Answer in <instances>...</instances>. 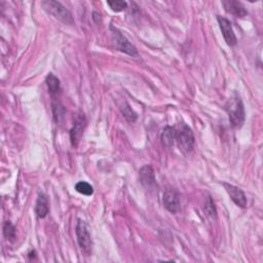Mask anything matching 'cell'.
I'll return each mask as SVG.
<instances>
[{
    "label": "cell",
    "mask_w": 263,
    "mask_h": 263,
    "mask_svg": "<svg viewBox=\"0 0 263 263\" xmlns=\"http://www.w3.org/2000/svg\"><path fill=\"white\" fill-rule=\"evenodd\" d=\"M75 190L77 193H79L80 195L83 196H87V197H91L94 194V188L91 184H89L86 181H80L78 183H76L75 185Z\"/></svg>",
    "instance_id": "e0dca14e"
},
{
    "label": "cell",
    "mask_w": 263,
    "mask_h": 263,
    "mask_svg": "<svg viewBox=\"0 0 263 263\" xmlns=\"http://www.w3.org/2000/svg\"><path fill=\"white\" fill-rule=\"evenodd\" d=\"M222 5L227 13L235 16L236 18H244L248 14L245 6L241 2L234 1V0H224L222 1Z\"/></svg>",
    "instance_id": "8fae6325"
},
{
    "label": "cell",
    "mask_w": 263,
    "mask_h": 263,
    "mask_svg": "<svg viewBox=\"0 0 263 263\" xmlns=\"http://www.w3.org/2000/svg\"><path fill=\"white\" fill-rule=\"evenodd\" d=\"M53 110H54V116L57 124H61L64 121V117L66 114V110L64 106L60 103L59 101L53 103Z\"/></svg>",
    "instance_id": "9a60e30c"
},
{
    "label": "cell",
    "mask_w": 263,
    "mask_h": 263,
    "mask_svg": "<svg viewBox=\"0 0 263 263\" xmlns=\"http://www.w3.org/2000/svg\"><path fill=\"white\" fill-rule=\"evenodd\" d=\"M107 4L110 6V8L115 11V13H119L127 8L128 3L123 0H113V1H107Z\"/></svg>",
    "instance_id": "ffe728a7"
},
{
    "label": "cell",
    "mask_w": 263,
    "mask_h": 263,
    "mask_svg": "<svg viewBox=\"0 0 263 263\" xmlns=\"http://www.w3.org/2000/svg\"><path fill=\"white\" fill-rule=\"evenodd\" d=\"M93 19L96 23H99V22H101V15L95 11V13H93Z\"/></svg>",
    "instance_id": "44dd1931"
},
{
    "label": "cell",
    "mask_w": 263,
    "mask_h": 263,
    "mask_svg": "<svg viewBox=\"0 0 263 263\" xmlns=\"http://www.w3.org/2000/svg\"><path fill=\"white\" fill-rule=\"evenodd\" d=\"M3 234L10 242H14L16 240V237H17L16 227L11 224L9 221H6L3 224Z\"/></svg>",
    "instance_id": "2e32d148"
},
{
    "label": "cell",
    "mask_w": 263,
    "mask_h": 263,
    "mask_svg": "<svg viewBox=\"0 0 263 263\" xmlns=\"http://www.w3.org/2000/svg\"><path fill=\"white\" fill-rule=\"evenodd\" d=\"M177 132L172 127H165L162 133V142L165 147H172L176 141Z\"/></svg>",
    "instance_id": "4fadbf2b"
},
{
    "label": "cell",
    "mask_w": 263,
    "mask_h": 263,
    "mask_svg": "<svg viewBox=\"0 0 263 263\" xmlns=\"http://www.w3.org/2000/svg\"><path fill=\"white\" fill-rule=\"evenodd\" d=\"M76 235H77L78 245L81 248V250L85 253L90 254L92 251V246H93L91 234H90L87 223L80 219L78 220L77 225H76Z\"/></svg>",
    "instance_id": "277c9868"
},
{
    "label": "cell",
    "mask_w": 263,
    "mask_h": 263,
    "mask_svg": "<svg viewBox=\"0 0 263 263\" xmlns=\"http://www.w3.org/2000/svg\"><path fill=\"white\" fill-rule=\"evenodd\" d=\"M45 82H46L47 89H49V92L53 97L54 96H57L60 93V91H61V87H60V80L53 73H50L46 76Z\"/></svg>",
    "instance_id": "5bb4252c"
},
{
    "label": "cell",
    "mask_w": 263,
    "mask_h": 263,
    "mask_svg": "<svg viewBox=\"0 0 263 263\" xmlns=\"http://www.w3.org/2000/svg\"><path fill=\"white\" fill-rule=\"evenodd\" d=\"M223 185H224L225 190L227 191V194H229V196L230 197L231 200L237 207L243 208V209L247 207V197L243 190L229 183H224Z\"/></svg>",
    "instance_id": "30bf717a"
},
{
    "label": "cell",
    "mask_w": 263,
    "mask_h": 263,
    "mask_svg": "<svg viewBox=\"0 0 263 263\" xmlns=\"http://www.w3.org/2000/svg\"><path fill=\"white\" fill-rule=\"evenodd\" d=\"M121 111L129 123H134L137 121L138 116H137L136 112L131 108V106L128 103H125V105L121 107Z\"/></svg>",
    "instance_id": "ac0fdd59"
},
{
    "label": "cell",
    "mask_w": 263,
    "mask_h": 263,
    "mask_svg": "<svg viewBox=\"0 0 263 263\" xmlns=\"http://www.w3.org/2000/svg\"><path fill=\"white\" fill-rule=\"evenodd\" d=\"M163 202L164 208L173 214H176L181 210L180 195L175 189L165 190L163 197Z\"/></svg>",
    "instance_id": "8992f818"
},
{
    "label": "cell",
    "mask_w": 263,
    "mask_h": 263,
    "mask_svg": "<svg viewBox=\"0 0 263 263\" xmlns=\"http://www.w3.org/2000/svg\"><path fill=\"white\" fill-rule=\"evenodd\" d=\"M111 30L113 32L114 35V39H115V45H116V49L118 51H121L131 57H139L138 51L136 47L132 44L125 36L122 34V32L117 30L114 27H111Z\"/></svg>",
    "instance_id": "5b68a950"
},
{
    "label": "cell",
    "mask_w": 263,
    "mask_h": 263,
    "mask_svg": "<svg viewBox=\"0 0 263 263\" xmlns=\"http://www.w3.org/2000/svg\"><path fill=\"white\" fill-rule=\"evenodd\" d=\"M87 127V119L82 113L78 114L75 118L72 129L70 131V140L73 147H77L78 143L83 135V131Z\"/></svg>",
    "instance_id": "52a82bcc"
},
{
    "label": "cell",
    "mask_w": 263,
    "mask_h": 263,
    "mask_svg": "<svg viewBox=\"0 0 263 263\" xmlns=\"http://www.w3.org/2000/svg\"><path fill=\"white\" fill-rule=\"evenodd\" d=\"M50 211V204H49V199H47V197L44 194H39L37 201H36V206H35V212L37 214L38 218H45L49 214Z\"/></svg>",
    "instance_id": "7c38bea8"
},
{
    "label": "cell",
    "mask_w": 263,
    "mask_h": 263,
    "mask_svg": "<svg viewBox=\"0 0 263 263\" xmlns=\"http://www.w3.org/2000/svg\"><path fill=\"white\" fill-rule=\"evenodd\" d=\"M176 141L180 150L187 154L193 151L195 146V135L194 132L188 126H183V128L177 132Z\"/></svg>",
    "instance_id": "3957f363"
},
{
    "label": "cell",
    "mask_w": 263,
    "mask_h": 263,
    "mask_svg": "<svg viewBox=\"0 0 263 263\" xmlns=\"http://www.w3.org/2000/svg\"><path fill=\"white\" fill-rule=\"evenodd\" d=\"M41 6L47 14L66 24V25H72L74 23L72 15L61 2L55 1V0H45V1L41 2Z\"/></svg>",
    "instance_id": "6da1fadb"
},
{
    "label": "cell",
    "mask_w": 263,
    "mask_h": 263,
    "mask_svg": "<svg viewBox=\"0 0 263 263\" xmlns=\"http://www.w3.org/2000/svg\"><path fill=\"white\" fill-rule=\"evenodd\" d=\"M139 178L141 184L147 190H153L157 187V179H155L154 171L151 165L142 166L139 171Z\"/></svg>",
    "instance_id": "ba28073f"
},
{
    "label": "cell",
    "mask_w": 263,
    "mask_h": 263,
    "mask_svg": "<svg viewBox=\"0 0 263 263\" xmlns=\"http://www.w3.org/2000/svg\"><path fill=\"white\" fill-rule=\"evenodd\" d=\"M217 21L219 23V26H220L222 35H223L224 40L226 41V43L229 44L230 46L235 45L237 42V39H236V36L233 32L231 23L227 19L220 17V16H217Z\"/></svg>",
    "instance_id": "9c48e42d"
},
{
    "label": "cell",
    "mask_w": 263,
    "mask_h": 263,
    "mask_svg": "<svg viewBox=\"0 0 263 263\" xmlns=\"http://www.w3.org/2000/svg\"><path fill=\"white\" fill-rule=\"evenodd\" d=\"M226 111L229 113L230 122L232 127L241 128L245 123V108L244 104L238 97L235 95L233 98H231L226 104Z\"/></svg>",
    "instance_id": "7a4b0ae2"
},
{
    "label": "cell",
    "mask_w": 263,
    "mask_h": 263,
    "mask_svg": "<svg viewBox=\"0 0 263 263\" xmlns=\"http://www.w3.org/2000/svg\"><path fill=\"white\" fill-rule=\"evenodd\" d=\"M205 212L211 219L215 220L217 218V211H216V208H215V204H214V201H213L211 197H209L208 200L206 201Z\"/></svg>",
    "instance_id": "d6986e66"
}]
</instances>
